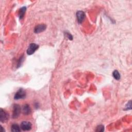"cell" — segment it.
<instances>
[{
  "instance_id": "obj_1",
  "label": "cell",
  "mask_w": 132,
  "mask_h": 132,
  "mask_svg": "<svg viewBox=\"0 0 132 132\" xmlns=\"http://www.w3.org/2000/svg\"><path fill=\"white\" fill-rule=\"evenodd\" d=\"M21 108L20 106L18 104H15L13 106L12 118L14 119L18 118L21 113Z\"/></svg>"
},
{
  "instance_id": "obj_2",
  "label": "cell",
  "mask_w": 132,
  "mask_h": 132,
  "mask_svg": "<svg viewBox=\"0 0 132 132\" xmlns=\"http://www.w3.org/2000/svg\"><path fill=\"white\" fill-rule=\"evenodd\" d=\"M39 45L36 43H31L27 50V54L28 55H32L38 49Z\"/></svg>"
},
{
  "instance_id": "obj_3",
  "label": "cell",
  "mask_w": 132,
  "mask_h": 132,
  "mask_svg": "<svg viewBox=\"0 0 132 132\" xmlns=\"http://www.w3.org/2000/svg\"><path fill=\"white\" fill-rule=\"evenodd\" d=\"M9 119V115L4 111L2 108L0 111V121L2 123H5Z\"/></svg>"
},
{
  "instance_id": "obj_4",
  "label": "cell",
  "mask_w": 132,
  "mask_h": 132,
  "mask_svg": "<svg viewBox=\"0 0 132 132\" xmlns=\"http://www.w3.org/2000/svg\"><path fill=\"white\" fill-rule=\"evenodd\" d=\"M26 96V92L25 91L22 89H19L17 93L15 94L14 99L15 100H19V99H23L25 98Z\"/></svg>"
},
{
  "instance_id": "obj_5",
  "label": "cell",
  "mask_w": 132,
  "mask_h": 132,
  "mask_svg": "<svg viewBox=\"0 0 132 132\" xmlns=\"http://www.w3.org/2000/svg\"><path fill=\"white\" fill-rule=\"evenodd\" d=\"M76 17L79 23H82L85 19L86 15L83 11H78L76 12Z\"/></svg>"
},
{
  "instance_id": "obj_6",
  "label": "cell",
  "mask_w": 132,
  "mask_h": 132,
  "mask_svg": "<svg viewBox=\"0 0 132 132\" xmlns=\"http://www.w3.org/2000/svg\"><path fill=\"white\" fill-rule=\"evenodd\" d=\"M21 128L24 131H30L32 129V124L28 121H23L21 124Z\"/></svg>"
},
{
  "instance_id": "obj_7",
  "label": "cell",
  "mask_w": 132,
  "mask_h": 132,
  "mask_svg": "<svg viewBox=\"0 0 132 132\" xmlns=\"http://www.w3.org/2000/svg\"><path fill=\"white\" fill-rule=\"evenodd\" d=\"M46 29V25L45 24H39L34 29V33L36 34H38L41 32L44 31Z\"/></svg>"
},
{
  "instance_id": "obj_8",
  "label": "cell",
  "mask_w": 132,
  "mask_h": 132,
  "mask_svg": "<svg viewBox=\"0 0 132 132\" xmlns=\"http://www.w3.org/2000/svg\"><path fill=\"white\" fill-rule=\"evenodd\" d=\"M22 112L23 114L25 115H29L31 113V108L29 105L25 104L23 106L22 108Z\"/></svg>"
},
{
  "instance_id": "obj_9",
  "label": "cell",
  "mask_w": 132,
  "mask_h": 132,
  "mask_svg": "<svg viewBox=\"0 0 132 132\" xmlns=\"http://www.w3.org/2000/svg\"><path fill=\"white\" fill-rule=\"evenodd\" d=\"M26 10V7H23L20 9V10L19 14L20 19H22L24 17Z\"/></svg>"
},
{
  "instance_id": "obj_10",
  "label": "cell",
  "mask_w": 132,
  "mask_h": 132,
  "mask_svg": "<svg viewBox=\"0 0 132 132\" xmlns=\"http://www.w3.org/2000/svg\"><path fill=\"white\" fill-rule=\"evenodd\" d=\"M11 131L12 132H20V128L19 126L17 124H14L11 125Z\"/></svg>"
},
{
  "instance_id": "obj_11",
  "label": "cell",
  "mask_w": 132,
  "mask_h": 132,
  "mask_svg": "<svg viewBox=\"0 0 132 132\" xmlns=\"http://www.w3.org/2000/svg\"><path fill=\"white\" fill-rule=\"evenodd\" d=\"M113 76L114 77V78L116 80H119L120 79L121 76L120 74L119 73V72L117 70H115L113 73Z\"/></svg>"
},
{
  "instance_id": "obj_12",
  "label": "cell",
  "mask_w": 132,
  "mask_h": 132,
  "mask_svg": "<svg viewBox=\"0 0 132 132\" xmlns=\"http://www.w3.org/2000/svg\"><path fill=\"white\" fill-rule=\"evenodd\" d=\"M104 131V127L103 125H99L96 128V132H103Z\"/></svg>"
},
{
  "instance_id": "obj_13",
  "label": "cell",
  "mask_w": 132,
  "mask_h": 132,
  "mask_svg": "<svg viewBox=\"0 0 132 132\" xmlns=\"http://www.w3.org/2000/svg\"><path fill=\"white\" fill-rule=\"evenodd\" d=\"M65 36L66 37L68 38L69 40H73V36H72V35L71 34H70L68 32H66L65 33Z\"/></svg>"
},
{
  "instance_id": "obj_14",
  "label": "cell",
  "mask_w": 132,
  "mask_h": 132,
  "mask_svg": "<svg viewBox=\"0 0 132 132\" xmlns=\"http://www.w3.org/2000/svg\"><path fill=\"white\" fill-rule=\"evenodd\" d=\"M131 101H130L128 104H127L126 105V107H125V108H126V109L127 110H129V109H132V104H131Z\"/></svg>"
},
{
  "instance_id": "obj_15",
  "label": "cell",
  "mask_w": 132,
  "mask_h": 132,
  "mask_svg": "<svg viewBox=\"0 0 132 132\" xmlns=\"http://www.w3.org/2000/svg\"><path fill=\"white\" fill-rule=\"evenodd\" d=\"M1 132H5V130H4L3 129V128L2 127V126H1Z\"/></svg>"
}]
</instances>
